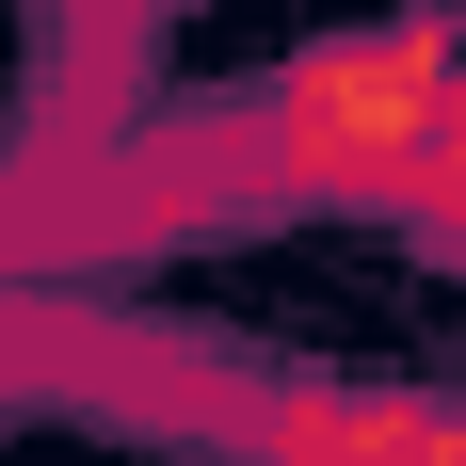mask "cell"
<instances>
[{
    "mask_svg": "<svg viewBox=\"0 0 466 466\" xmlns=\"http://www.w3.org/2000/svg\"><path fill=\"white\" fill-rule=\"evenodd\" d=\"M434 48H451V65H434V129L466 145V33H434Z\"/></svg>",
    "mask_w": 466,
    "mask_h": 466,
    "instance_id": "1",
    "label": "cell"
}]
</instances>
